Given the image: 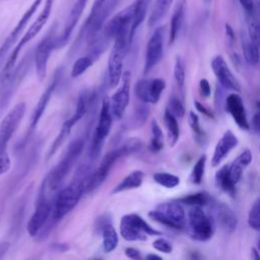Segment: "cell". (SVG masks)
<instances>
[{"label": "cell", "instance_id": "obj_53", "mask_svg": "<svg viewBox=\"0 0 260 260\" xmlns=\"http://www.w3.org/2000/svg\"><path fill=\"white\" fill-rule=\"evenodd\" d=\"M145 258H146V259H161V257L158 256V255H156V254H147V255L145 256Z\"/></svg>", "mask_w": 260, "mask_h": 260}, {"label": "cell", "instance_id": "obj_19", "mask_svg": "<svg viewBox=\"0 0 260 260\" xmlns=\"http://www.w3.org/2000/svg\"><path fill=\"white\" fill-rule=\"evenodd\" d=\"M61 68H59L56 72H55V75L52 79V81L50 82V84L47 86V88L44 90V92L42 93V95L40 96L34 111H32V114H31V117H30V121H29V126H28V129H27V132H26V138H28L32 132L35 131V129L37 128L41 118L43 117V114L45 113L46 109H47V106L52 98V94L53 92L55 91L59 81H60V77H61Z\"/></svg>", "mask_w": 260, "mask_h": 260}, {"label": "cell", "instance_id": "obj_44", "mask_svg": "<svg viewBox=\"0 0 260 260\" xmlns=\"http://www.w3.org/2000/svg\"><path fill=\"white\" fill-rule=\"evenodd\" d=\"M241 4L242 8L244 9L246 15H253L256 14V5L254 0H238Z\"/></svg>", "mask_w": 260, "mask_h": 260}, {"label": "cell", "instance_id": "obj_13", "mask_svg": "<svg viewBox=\"0 0 260 260\" xmlns=\"http://www.w3.org/2000/svg\"><path fill=\"white\" fill-rule=\"evenodd\" d=\"M51 211L52 200L49 199L47 191L45 190L44 186L41 185L35 211L29 217L26 225L27 233L30 237H36L41 233L51 217Z\"/></svg>", "mask_w": 260, "mask_h": 260}, {"label": "cell", "instance_id": "obj_6", "mask_svg": "<svg viewBox=\"0 0 260 260\" xmlns=\"http://www.w3.org/2000/svg\"><path fill=\"white\" fill-rule=\"evenodd\" d=\"M133 42L130 32H122L115 37L114 45L108 59V80L110 87H116L123 74L124 59Z\"/></svg>", "mask_w": 260, "mask_h": 260}, {"label": "cell", "instance_id": "obj_52", "mask_svg": "<svg viewBox=\"0 0 260 260\" xmlns=\"http://www.w3.org/2000/svg\"><path fill=\"white\" fill-rule=\"evenodd\" d=\"M251 255H252V258L255 259V260H258L259 259V253H258V250L256 248H252L251 249Z\"/></svg>", "mask_w": 260, "mask_h": 260}, {"label": "cell", "instance_id": "obj_40", "mask_svg": "<svg viewBox=\"0 0 260 260\" xmlns=\"http://www.w3.org/2000/svg\"><path fill=\"white\" fill-rule=\"evenodd\" d=\"M176 118H182L185 115V107L178 96H171L167 108Z\"/></svg>", "mask_w": 260, "mask_h": 260}, {"label": "cell", "instance_id": "obj_49", "mask_svg": "<svg viewBox=\"0 0 260 260\" xmlns=\"http://www.w3.org/2000/svg\"><path fill=\"white\" fill-rule=\"evenodd\" d=\"M251 127L255 133L259 132V129H260V113H259V111H256L255 114L253 115L252 121L250 124V128Z\"/></svg>", "mask_w": 260, "mask_h": 260}, {"label": "cell", "instance_id": "obj_5", "mask_svg": "<svg viewBox=\"0 0 260 260\" xmlns=\"http://www.w3.org/2000/svg\"><path fill=\"white\" fill-rule=\"evenodd\" d=\"M53 5H54V0H46L45 1V4H44V7H43L42 11L40 12V14L36 18V20L32 22V24L25 31V34L22 36V38L20 39L18 44L14 47V49L10 53L9 57L7 58V60L4 64V67H3V69L0 73V82L3 81L4 79H6L9 76V74L11 73V71L13 70L21 49L28 42H30L42 30V28L45 26V24L47 23L50 15H51Z\"/></svg>", "mask_w": 260, "mask_h": 260}, {"label": "cell", "instance_id": "obj_9", "mask_svg": "<svg viewBox=\"0 0 260 260\" xmlns=\"http://www.w3.org/2000/svg\"><path fill=\"white\" fill-rule=\"evenodd\" d=\"M32 61V54L27 53L19 62L17 66H14L9 76L0 82V115L7 108L12 95L17 90L21 81L25 77Z\"/></svg>", "mask_w": 260, "mask_h": 260}, {"label": "cell", "instance_id": "obj_20", "mask_svg": "<svg viewBox=\"0 0 260 260\" xmlns=\"http://www.w3.org/2000/svg\"><path fill=\"white\" fill-rule=\"evenodd\" d=\"M44 0H34V2L30 4V6L27 8V10L23 13L21 18L18 20L14 28L10 31V34L7 36V38L4 40L2 45L0 46V62L3 61V58L7 55L11 47L16 43L18 40L20 34L23 31L24 27L28 23V21L31 19L32 15L36 13L40 5L42 4Z\"/></svg>", "mask_w": 260, "mask_h": 260}, {"label": "cell", "instance_id": "obj_11", "mask_svg": "<svg viewBox=\"0 0 260 260\" xmlns=\"http://www.w3.org/2000/svg\"><path fill=\"white\" fill-rule=\"evenodd\" d=\"M148 216L174 230H183L186 226V213L183 205L176 201L158 204L148 213Z\"/></svg>", "mask_w": 260, "mask_h": 260}, {"label": "cell", "instance_id": "obj_26", "mask_svg": "<svg viewBox=\"0 0 260 260\" xmlns=\"http://www.w3.org/2000/svg\"><path fill=\"white\" fill-rule=\"evenodd\" d=\"M187 0H178L172 18L170 22V35H169V45H173L177 40L180 30L184 23L185 12H186Z\"/></svg>", "mask_w": 260, "mask_h": 260}, {"label": "cell", "instance_id": "obj_37", "mask_svg": "<svg viewBox=\"0 0 260 260\" xmlns=\"http://www.w3.org/2000/svg\"><path fill=\"white\" fill-rule=\"evenodd\" d=\"M246 22L248 28V39L254 44L259 45V22L257 14L246 15Z\"/></svg>", "mask_w": 260, "mask_h": 260}, {"label": "cell", "instance_id": "obj_25", "mask_svg": "<svg viewBox=\"0 0 260 260\" xmlns=\"http://www.w3.org/2000/svg\"><path fill=\"white\" fill-rule=\"evenodd\" d=\"M238 138L237 136L231 131L226 130L222 136L217 141L214 151L211 157V166L217 167L220 162L228 156V154L237 146Z\"/></svg>", "mask_w": 260, "mask_h": 260}, {"label": "cell", "instance_id": "obj_22", "mask_svg": "<svg viewBox=\"0 0 260 260\" xmlns=\"http://www.w3.org/2000/svg\"><path fill=\"white\" fill-rule=\"evenodd\" d=\"M87 1L88 0H76L74 2L73 6L71 7L69 14L66 18L62 32L60 34L59 37L56 38V48H62L67 44V42L69 41V39L72 35L73 29L75 28L76 24L78 23L80 16L86 7Z\"/></svg>", "mask_w": 260, "mask_h": 260}, {"label": "cell", "instance_id": "obj_24", "mask_svg": "<svg viewBox=\"0 0 260 260\" xmlns=\"http://www.w3.org/2000/svg\"><path fill=\"white\" fill-rule=\"evenodd\" d=\"M209 206L212 209L215 220L223 231L233 233L237 229L238 216L228 204L213 199Z\"/></svg>", "mask_w": 260, "mask_h": 260}, {"label": "cell", "instance_id": "obj_41", "mask_svg": "<svg viewBox=\"0 0 260 260\" xmlns=\"http://www.w3.org/2000/svg\"><path fill=\"white\" fill-rule=\"evenodd\" d=\"M188 122H189V126L192 129L193 133L196 135V137L198 139H202L204 132L201 129L200 126V122H199V117L192 111L189 112V116H188Z\"/></svg>", "mask_w": 260, "mask_h": 260}, {"label": "cell", "instance_id": "obj_21", "mask_svg": "<svg viewBox=\"0 0 260 260\" xmlns=\"http://www.w3.org/2000/svg\"><path fill=\"white\" fill-rule=\"evenodd\" d=\"M211 69L217 78L220 86L228 90H233L239 92L241 90V85L238 79L235 77L230 67L228 66L225 60L222 56L217 55L211 60Z\"/></svg>", "mask_w": 260, "mask_h": 260}, {"label": "cell", "instance_id": "obj_34", "mask_svg": "<svg viewBox=\"0 0 260 260\" xmlns=\"http://www.w3.org/2000/svg\"><path fill=\"white\" fill-rule=\"evenodd\" d=\"M152 177L154 182H156L158 185L168 189H173L180 184V178L174 174L158 172V173H154Z\"/></svg>", "mask_w": 260, "mask_h": 260}, {"label": "cell", "instance_id": "obj_28", "mask_svg": "<svg viewBox=\"0 0 260 260\" xmlns=\"http://www.w3.org/2000/svg\"><path fill=\"white\" fill-rule=\"evenodd\" d=\"M144 174L140 170H135L128 174L118 185L114 187L111 191L112 194H118L121 192H125L128 190H133L139 188L143 182Z\"/></svg>", "mask_w": 260, "mask_h": 260}, {"label": "cell", "instance_id": "obj_2", "mask_svg": "<svg viewBox=\"0 0 260 260\" xmlns=\"http://www.w3.org/2000/svg\"><path fill=\"white\" fill-rule=\"evenodd\" d=\"M142 145V141L139 138L132 137L127 139L119 147L109 151L103 157L99 167L93 172L88 174L84 185V193L92 192L95 189H98L108 178L113 166L119 158L140 151Z\"/></svg>", "mask_w": 260, "mask_h": 260}, {"label": "cell", "instance_id": "obj_38", "mask_svg": "<svg viewBox=\"0 0 260 260\" xmlns=\"http://www.w3.org/2000/svg\"><path fill=\"white\" fill-rule=\"evenodd\" d=\"M174 77L177 83L178 88L183 91L184 90V85H185V66L182 58L180 56H177L175 59V65H174Z\"/></svg>", "mask_w": 260, "mask_h": 260}, {"label": "cell", "instance_id": "obj_30", "mask_svg": "<svg viewBox=\"0 0 260 260\" xmlns=\"http://www.w3.org/2000/svg\"><path fill=\"white\" fill-rule=\"evenodd\" d=\"M164 121H165V125L168 132V139L170 142V146L174 147L180 137V127L178 124V120L168 109H166L164 114Z\"/></svg>", "mask_w": 260, "mask_h": 260}, {"label": "cell", "instance_id": "obj_50", "mask_svg": "<svg viewBox=\"0 0 260 260\" xmlns=\"http://www.w3.org/2000/svg\"><path fill=\"white\" fill-rule=\"evenodd\" d=\"M194 106H195V108L197 109V111L200 112L201 114H204L205 116H207V117H209V118H213L212 113H211L205 106H203L201 103H199L198 101H195V102H194Z\"/></svg>", "mask_w": 260, "mask_h": 260}, {"label": "cell", "instance_id": "obj_1", "mask_svg": "<svg viewBox=\"0 0 260 260\" xmlns=\"http://www.w3.org/2000/svg\"><path fill=\"white\" fill-rule=\"evenodd\" d=\"M89 168L85 165L79 167L74 181L66 187L59 189L52 200L51 219L59 221L72 211L84 193V185L89 174Z\"/></svg>", "mask_w": 260, "mask_h": 260}, {"label": "cell", "instance_id": "obj_7", "mask_svg": "<svg viewBox=\"0 0 260 260\" xmlns=\"http://www.w3.org/2000/svg\"><path fill=\"white\" fill-rule=\"evenodd\" d=\"M92 98H93L92 93L87 89L80 92L77 103H76L75 111H74L73 115L63 123L58 135L56 136L54 142L52 143V145L47 153V159H50L56 153V151L63 144L65 139L71 133L72 127H74L84 117V115L86 114V112L88 111V109L90 107Z\"/></svg>", "mask_w": 260, "mask_h": 260}, {"label": "cell", "instance_id": "obj_10", "mask_svg": "<svg viewBox=\"0 0 260 260\" xmlns=\"http://www.w3.org/2000/svg\"><path fill=\"white\" fill-rule=\"evenodd\" d=\"M112 124H113V117L110 110L109 99L104 98L101 104L98 123L94 127L93 134L91 137L90 147H89V158L91 160L96 159L98 156L100 155L103 149L104 143L111 132Z\"/></svg>", "mask_w": 260, "mask_h": 260}, {"label": "cell", "instance_id": "obj_8", "mask_svg": "<svg viewBox=\"0 0 260 260\" xmlns=\"http://www.w3.org/2000/svg\"><path fill=\"white\" fill-rule=\"evenodd\" d=\"M120 234L128 242L145 241L149 236H161L162 233L152 228L146 220L136 213L122 216L120 220Z\"/></svg>", "mask_w": 260, "mask_h": 260}, {"label": "cell", "instance_id": "obj_4", "mask_svg": "<svg viewBox=\"0 0 260 260\" xmlns=\"http://www.w3.org/2000/svg\"><path fill=\"white\" fill-rule=\"evenodd\" d=\"M252 161L250 149H244L230 165L222 166L215 173V183L223 192L235 196L237 185L241 181L244 170Z\"/></svg>", "mask_w": 260, "mask_h": 260}, {"label": "cell", "instance_id": "obj_23", "mask_svg": "<svg viewBox=\"0 0 260 260\" xmlns=\"http://www.w3.org/2000/svg\"><path fill=\"white\" fill-rule=\"evenodd\" d=\"M224 107L239 128L246 131L250 129V123L248 121L247 111H246L243 99L238 92L235 91L233 93H230L225 98Z\"/></svg>", "mask_w": 260, "mask_h": 260}, {"label": "cell", "instance_id": "obj_31", "mask_svg": "<svg viewBox=\"0 0 260 260\" xmlns=\"http://www.w3.org/2000/svg\"><path fill=\"white\" fill-rule=\"evenodd\" d=\"M178 202L181 204H186L190 206H209L210 203L213 201V198L207 192H197L193 194L186 195L177 199Z\"/></svg>", "mask_w": 260, "mask_h": 260}, {"label": "cell", "instance_id": "obj_46", "mask_svg": "<svg viewBox=\"0 0 260 260\" xmlns=\"http://www.w3.org/2000/svg\"><path fill=\"white\" fill-rule=\"evenodd\" d=\"M199 92L200 95L204 99H208L211 94V87L206 78H202L199 81Z\"/></svg>", "mask_w": 260, "mask_h": 260}, {"label": "cell", "instance_id": "obj_35", "mask_svg": "<svg viewBox=\"0 0 260 260\" xmlns=\"http://www.w3.org/2000/svg\"><path fill=\"white\" fill-rule=\"evenodd\" d=\"M93 64V59L90 56H83V57H79L73 64L70 75L71 77L75 78L80 76L81 74H83L88 68H90Z\"/></svg>", "mask_w": 260, "mask_h": 260}, {"label": "cell", "instance_id": "obj_39", "mask_svg": "<svg viewBox=\"0 0 260 260\" xmlns=\"http://www.w3.org/2000/svg\"><path fill=\"white\" fill-rule=\"evenodd\" d=\"M248 224L251 229L259 232L260 220H259V199H257L250 208L248 213Z\"/></svg>", "mask_w": 260, "mask_h": 260}, {"label": "cell", "instance_id": "obj_48", "mask_svg": "<svg viewBox=\"0 0 260 260\" xmlns=\"http://www.w3.org/2000/svg\"><path fill=\"white\" fill-rule=\"evenodd\" d=\"M125 255L130 258V259H134V260H138L141 259V253L139 250L133 248V247H128L125 249Z\"/></svg>", "mask_w": 260, "mask_h": 260}, {"label": "cell", "instance_id": "obj_27", "mask_svg": "<svg viewBox=\"0 0 260 260\" xmlns=\"http://www.w3.org/2000/svg\"><path fill=\"white\" fill-rule=\"evenodd\" d=\"M100 228L103 239V250L106 253H111L117 248L119 244L118 234L109 220H103L100 222Z\"/></svg>", "mask_w": 260, "mask_h": 260}, {"label": "cell", "instance_id": "obj_32", "mask_svg": "<svg viewBox=\"0 0 260 260\" xmlns=\"http://www.w3.org/2000/svg\"><path fill=\"white\" fill-rule=\"evenodd\" d=\"M242 47L245 60L252 66L259 63V45L251 42L247 36H242Z\"/></svg>", "mask_w": 260, "mask_h": 260}, {"label": "cell", "instance_id": "obj_12", "mask_svg": "<svg viewBox=\"0 0 260 260\" xmlns=\"http://www.w3.org/2000/svg\"><path fill=\"white\" fill-rule=\"evenodd\" d=\"M188 225L191 237L200 242L208 241L214 234V221L201 206H192L188 211Z\"/></svg>", "mask_w": 260, "mask_h": 260}, {"label": "cell", "instance_id": "obj_42", "mask_svg": "<svg viewBox=\"0 0 260 260\" xmlns=\"http://www.w3.org/2000/svg\"><path fill=\"white\" fill-rule=\"evenodd\" d=\"M152 247L155 250H157L161 253H165V254H170L173 251L172 244L165 238H158V239L154 240L152 243Z\"/></svg>", "mask_w": 260, "mask_h": 260}, {"label": "cell", "instance_id": "obj_15", "mask_svg": "<svg viewBox=\"0 0 260 260\" xmlns=\"http://www.w3.org/2000/svg\"><path fill=\"white\" fill-rule=\"evenodd\" d=\"M56 34L55 28L52 27L46 37L38 44L32 54V59L36 67L37 76L40 81H43L47 75L48 61L52 52L57 49L56 48Z\"/></svg>", "mask_w": 260, "mask_h": 260}, {"label": "cell", "instance_id": "obj_45", "mask_svg": "<svg viewBox=\"0 0 260 260\" xmlns=\"http://www.w3.org/2000/svg\"><path fill=\"white\" fill-rule=\"evenodd\" d=\"M11 167L10 157L8 155V151L0 154V176L5 174Z\"/></svg>", "mask_w": 260, "mask_h": 260}, {"label": "cell", "instance_id": "obj_3", "mask_svg": "<svg viewBox=\"0 0 260 260\" xmlns=\"http://www.w3.org/2000/svg\"><path fill=\"white\" fill-rule=\"evenodd\" d=\"M83 147L84 141L81 138L74 139L68 145L65 154L62 156L60 161L52 168L42 183L47 193L55 192L60 189L64 180L71 172L72 167L79 158Z\"/></svg>", "mask_w": 260, "mask_h": 260}, {"label": "cell", "instance_id": "obj_36", "mask_svg": "<svg viewBox=\"0 0 260 260\" xmlns=\"http://www.w3.org/2000/svg\"><path fill=\"white\" fill-rule=\"evenodd\" d=\"M205 164H206V155L203 154L197 159V161L193 166V169L190 174V181L193 184L199 185L202 182L204 171H205Z\"/></svg>", "mask_w": 260, "mask_h": 260}, {"label": "cell", "instance_id": "obj_43", "mask_svg": "<svg viewBox=\"0 0 260 260\" xmlns=\"http://www.w3.org/2000/svg\"><path fill=\"white\" fill-rule=\"evenodd\" d=\"M148 113L149 108L147 107V104H144L141 107H139V109L135 113V123L137 126H141L146 121Z\"/></svg>", "mask_w": 260, "mask_h": 260}, {"label": "cell", "instance_id": "obj_16", "mask_svg": "<svg viewBox=\"0 0 260 260\" xmlns=\"http://www.w3.org/2000/svg\"><path fill=\"white\" fill-rule=\"evenodd\" d=\"M165 44V26L160 25L155 27L154 31L150 36L145 51L143 72L148 73L153 67H155L162 58Z\"/></svg>", "mask_w": 260, "mask_h": 260}, {"label": "cell", "instance_id": "obj_54", "mask_svg": "<svg viewBox=\"0 0 260 260\" xmlns=\"http://www.w3.org/2000/svg\"><path fill=\"white\" fill-rule=\"evenodd\" d=\"M203 1H204V3H205L206 5H208V4H210V3H211V1H212V0H203Z\"/></svg>", "mask_w": 260, "mask_h": 260}, {"label": "cell", "instance_id": "obj_14", "mask_svg": "<svg viewBox=\"0 0 260 260\" xmlns=\"http://www.w3.org/2000/svg\"><path fill=\"white\" fill-rule=\"evenodd\" d=\"M26 110L24 102L16 104L0 123V154L7 151L8 142L19 126Z\"/></svg>", "mask_w": 260, "mask_h": 260}, {"label": "cell", "instance_id": "obj_55", "mask_svg": "<svg viewBox=\"0 0 260 260\" xmlns=\"http://www.w3.org/2000/svg\"><path fill=\"white\" fill-rule=\"evenodd\" d=\"M1 64H2V62H0V67H1Z\"/></svg>", "mask_w": 260, "mask_h": 260}, {"label": "cell", "instance_id": "obj_29", "mask_svg": "<svg viewBox=\"0 0 260 260\" xmlns=\"http://www.w3.org/2000/svg\"><path fill=\"white\" fill-rule=\"evenodd\" d=\"M174 0H154V4L147 20L149 27H154L166 16Z\"/></svg>", "mask_w": 260, "mask_h": 260}, {"label": "cell", "instance_id": "obj_18", "mask_svg": "<svg viewBox=\"0 0 260 260\" xmlns=\"http://www.w3.org/2000/svg\"><path fill=\"white\" fill-rule=\"evenodd\" d=\"M121 78V86L112 94L111 99L109 100L112 117L115 120H120L123 117L130 101V73H123Z\"/></svg>", "mask_w": 260, "mask_h": 260}, {"label": "cell", "instance_id": "obj_47", "mask_svg": "<svg viewBox=\"0 0 260 260\" xmlns=\"http://www.w3.org/2000/svg\"><path fill=\"white\" fill-rule=\"evenodd\" d=\"M107 0H94L93 3H92V6H91V9H90V12L87 16V18H91V17H94L96 14L100 13V11L102 10L103 6L105 5Z\"/></svg>", "mask_w": 260, "mask_h": 260}, {"label": "cell", "instance_id": "obj_51", "mask_svg": "<svg viewBox=\"0 0 260 260\" xmlns=\"http://www.w3.org/2000/svg\"><path fill=\"white\" fill-rule=\"evenodd\" d=\"M8 250H9V243L7 242L0 243V259H2L5 256Z\"/></svg>", "mask_w": 260, "mask_h": 260}, {"label": "cell", "instance_id": "obj_33", "mask_svg": "<svg viewBox=\"0 0 260 260\" xmlns=\"http://www.w3.org/2000/svg\"><path fill=\"white\" fill-rule=\"evenodd\" d=\"M151 139H150V149L153 152H157L164 148V134L158 125L157 121L154 119L151 122Z\"/></svg>", "mask_w": 260, "mask_h": 260}, {"label": "cell", "instance_id": "obj_17", "mask_svg": "<svg viewBox=\"0 0 260 260\" xmlns=\"http://www.w3.org/2000/svg\"><path fill=\"white\" fill-rule=\"evenodd\" d=\"M166 88L162 78H144L135 83L134 93L143 104H156Z\"/></svg>", "mask_w": 260, "mask_h": 260}]
</instances>
